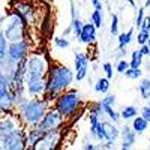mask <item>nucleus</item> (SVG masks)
<instances>
[{
  "mask_svg": "<svg viewBox=\"0 0 150 150\" xmlns=\"http://www.w3.org/2000/svg\"><path fill=\"white\" fill-rule=\"evenodd\" d=\"M24 23L18 15H14L12 21L9 23V26L6 27V30H3V35L6 36V39L11 41L12 44L15 42H21L23 41V35H24Z\"/></svg>",
  "mask_w": 150,
  "mask_h": 150,
  "instance_id": "obj_6",
  "label": "nucleus"
},
{
  "mask_svg": "<svg viewBox=\"0 0 150 150\" xmlns=\"http://www.w3.org/2000/svg\"><path fill=\"white\" fill-rule=\"evenodd\" d=\"M48 69L47 60L39 54H33L26 60V80L45 78L48 75Z\"/></svg>",
  "mask_w": 150,
  "mask_h": 150,
  "instance_id": "obj_4",
  "label": "nucleus"
},
{
  "mask_svg": "<svg viewBox=\"0 0 150 150\" xmlns=\"http://www.w3.org/2000/svg\"><path fill=\"white\" fill-rule=\"evenodd\" d=\"M87 68H89V57H87V54L78 53L77 56H75V71H77L75 78H77L78 81H81L86 77Z\"/></svg>",
  "mask_w": 150,
  "mask_h": 150,
  "instance_id": "obj_10",
  "label": "nucleus"
},
{
  "mask_svg": "<svg viewBox=\"0 0 150 150\" xmlns=\"http://www.w3.org/2000/svg\"><path fill=\"white\" fill-rule=\"evenodd\" d=\"M129 68H131V62H126V60H119V63H117V72L125 74Z\"/></svg>",
  "mask_w": 150,
  "mask_h": 150,
  "instance_id": "obj_26",
  "label": "nucleus"
},
{
  "mask_svg": "<svg viewBox=\"0 0 150 150\" xmlns=\"http://www.w3.org/2000/svg\"><path fill=\"white\" fill-rule=\"evenodd\" d=\"M54 44H56V47L60 48V50L69 47V41H68V39H63V38H54Z\"/></svg>",
  "mask_w": 150,
  "mask_h": 150,
  "instance_id": "obj_27",
  "label": "nucleus"
},
{
  "mask_svg": "<svg viewBox=\"0 0 150 150\" xmlns=\"http://www.w3.org/2000/svg\"><path fill=\"white\" fill-rule=\"evenodd\" d=\"M140 51H141L143 56H150V47H149V45H143V47L140 48Z\"/></svg>",
  "mask_w": 150,
  "mask_h": 150,
  "instance_id": "obj_34",
  "label": "nucleus"
},
{
  "mask_svg": "<svg viewBox=\"0 0 150 150\" xmlns=\"http://www.w3.org/2000/svg\"><path fill=\"white\" fill-rule=\"evenodd\" d=\"M117 26H119L117 15H112V20H111V33L112 35H117Z\"/></svg>",
  "mask_w": 150,
  "mask_h": 150,
  "instance_id": "obj_30",
  "label": "nucleus"
},
{
  "mask_svg": "<svg viewBox=\"0 0 150 150\" xmlns=\"http://www.w3.org/2000/svg\"><path fill=\"white\" fill-rule=\"evenodd\" d=\"M6 48H8V45H6V36L2 32V35H0V57H2V63H5V59H6Z\"/></svg>",
  "mask_w": 150,
  "mask_h": 150,
  "instance_id": "obj_20",
  "label": "nucleus"
},
{
  "mask_svg": "<svg viewBox=\"0 0 150 150\" xmlns=\"http://www.w3.org/2000/svg\"><path fill=\"white\" fill-rule=\"evenodd\" d=\"M120 150H128V149H123V147H122V149H120Z\"/></svg>",
  "mask_w": 150,
  "mask_h": 150,
  "instance_id": "obj_40",
  "label": "nucleus"
},
{
  "mask_svg": "<svg viewBox=\"0 0 150 150\" xmlns=\"http://www.w3.org/2000/svg\"><path fill=\"white\" fill-rule=\"evenodd\" d=\"M92 5L96 8V11H102V5H101L99 0H92Z\"/></svg>",
  "mask_w": 150,
  "mask_h": 150,
  "instance_id": "obj_35",
  "label": "nucleus"
},
{
  "mask_svg": "<svg viewBox=\"0 0 150 150\" xmlns=\"http://www.w3.org/2000/svg\"><path fill=\"white\" fill-rule=\"evenodd\" d=\"M137 116V108L135 107H125L122 110V117L125 120H128V119H132Z\"/></svg>",
  "mask_w": 150,
  "mask_h": 150,
  "instance_id": "obj_21",
  "label": "nucleus"
},
{
  "mask_svg": "<svg viewBox=\"0 0 150 150\" xmlns=\"http://www.w3.org/2000/svg\"><path fill=\"white\" fill-rule=\"evenodd\" d=\"M147 125H149V122H146L143 117H135V120L132 123V129L135 134H143L147 129Z\"/></svg>",
  "mask_w": 150,
  "mask_h": 150,
  "instance_id": "obj_15",
  "label": "nucleus"
},
{
  "mask_svg": "<svg viewBox=\"0 0 150 150\" xmlns=\"http://www.w3.org/2000/svg\"><path fill=\"white\" fill-rule=\"evenodd\" d=\"M143 59V54L140 50H135V51L132 53V60H131V68L134 69H140V65H141V60Z\"/></svg>",
  "mask_w": 150,
  "mask_h": 150,
  "instance_id": "obj_18",
  "label": "nucleus"
},
{
  "mask_svg": "<svg viewBox=\"0 0 150 150\" xmlns=\"http://www.w3.org/2000/svg\"><path fill=\"white\" fill-rule=\"evenodd\" d=\"M149 57H150V56H149Z\"/></svg>",
  "mask_w": 150,
  "mask_h": 150,
  "instance_id": "obj_42",
  "label": "nucleus"
},
{
  "mask_svg": "<svg viewBox=\"0 0 150 150\" xmlns=\"http://www.w3.org/2000/svg\"><path fill=\"white\" fill-rule=\"evenodd\" d=\"M80 41L84 42V44H95L96 41V26L93 23H89V24H84V29H83V33H81V38Z\"/></svg>",
  "mask_w": 150,
  "mask_h": 150,
  "instance_id": "obj_11",
  "label": "nucleus"
},
{
  "mask_svg": "<svg viewBox=\"0 0 150 150\" xmlns=\"http://www.w3.org/2000/svg\"><path fill=\"white\" fill-rule=\"evenodd\" d=\"M141 30H144V32H149V33H150V17H147V18L143 21Z\"/></svg>",
  "mask_w": 150,
  "mask_h": 150,
  "instance_id": "obj_33",
  "label": "nucleus"
},
{
  "mask_svg": "<svg viewBox=\"0 0 150 150\" xmlns=\"http://www.w3.org/2000/svg\"><path fill=\"white\" fill-rule=\"evenodd\" d=\"M90 135L93 137V138L102 141V140H107L105 137V131H104V126H102V122L95 125V126H90Z\"/></svg>",
  "mask_w": 150,
  "mask_h": 150,
  "instance_id": "obj_14",
  "label": "nucleus"
},
{
  "mask_svg": "<svg viewBox=\"0 0 150 150\" xmlns=\"http://www.w3.org/2000/svg\"><path fill=\"white\" fill-rule=\"evenodd\" d=\"M62 122H63V116H62L56 108H51L45 114V117L42 119V122L38 125L36 128L45 134V132H50V131L59 129L62 126Z\"/></svg>",
  "mask_w": 150,
  "mask_h": 150,
  "instance_id": "obj_5",
  "label": "nucleus"
},
{
  "mask_svg": "<svg viewBox=\"0 0 150 150\" xmlns=\"http://www.w3.org/2000/svg\"><path fill=\"white\" fill-rule=\"evenodd\" d=\"M149 107H150V99H149Z\"/></svg>",
  "mask_w": 150,
  "mask_h": 150,
  "instance_id": "obj_41",
  "label": "nucleus"
},
{
  "mask_svg": "<svg viewBox=\"0 0 150 150\" xmlns=\"http://www.w3.org/2000/svg\"><path fill=\"white\" fill-rule=\"evenodd\" d=\"M132 35H134V30H132V29H129L128 32L119 35V48H120V50H123L125 47H126V45L132 41Z\"/></svg>",
  "mask_w": 150,
  "mask_h": 150,
  "instance_id": "obj_16",
  "label": "nucleus"
},
{
  "mask_svg": "<svg viewBox=\"0 0 150 150\" xmlns=\"http://www.w3.org/2000/svg\"><path fill=\"white\" fill-rule=\"evenodd\" d=\"M84 150H98V147H96L95 144H86Z\"/></svg>",
  "mask_w": 150,
  "mask_h": 150,
  "instance_id": "obj_36",
  "label": "nucleus"
},
{
  "mask_svg": "<svg viewBox=\"0 0 150 150\" xmlns=\"http://www.w3.org/2000/svg\"><path fill=\"white\" fill-rule=\"evenodd\" d=\"M92 23L95 24L96 27H102V12L101 11H93L92 14Z\"/></svg>",
  "mask_w": 150,
  "mask_h": 150,
  "instance_id": "obj_23",
  "label": "nucleus"
},
{
  "mask_svg": "<svg viewBox=\"0 0 150 150\" xmlns=\"http://www.w3.org/2000/svg\"><path fill=\"white\" fill-rule=\"evenodd\" d=\"M114 102H116V96H114V95H107V96L102 99V102H101V104L112 107V105H114Z\"/></svg>",
  "mask_w": 150,
  "mask_h": 150,
  "instance_id": "obj_29",
  "label": "nucleus"
},
{
  "mask_svg": "<svg viewBox=\"0 0 150 150\" xmlns=\"http://www.w3.org/2000/svg\"><path fill=\"white\" fill-rule=\"evenodd\" d=\"M144 6H146V8H147V6H150V0H147V2H146V5H144Z\"/></svg>",
  "mask_w": 150,
  "mask_h": 150,
  "instance_id": "obj_38",
  "label": "nucleus"
},
{
  "mask_svg": "<svg viewBox=\"0 0 150 150\" xmlns=\"http://www.w3.org/2000/svg\"><path fill=\"white\" fill-rule=\"evenodd\" d=\"M149 39H150V33H149V32H144V30H140L138 36H137V41H138V44H140L141 47H143V45H147Z\"/></svg>",
  "mask_w": 150,
  "mask_h": 150,
  "instance_id": "obj_24",
  "label": "nucleus"
},
{
  "mask_svg": "<svg viewBox=\"0 0 150 150\" xmlns=\"http://www.w3.org/2000/svg\"><path fill=\"white\" fill-rule=\"evenodd\" d=\"M59 144H60V132H59V129L50 131V132H45L42 135V138L36 144L35 150H57Z\"/></svg>",
  "mask_w": 150,
  "mask_h": 150,
  "instance_id": "obj_7",
  "label": "nucleus"
},
{
  "mask_svg": "<svg viewBox=\"0 0 150 150\" xmlns=\"http://www.w3.org/2000/svg\"><path fill=\"white\" fill-rule=\"evenodd\" d=\"M27 53V44L21 41V42H15V44H11L9 50H8V56L12 62H15L18 65L20 62L24 60V56Z\"/></svg>",
  "mask_w": 150,
  "mask_h": 150,
  "instance_id": "obj_9",
  "label": "nucleus"
},
{
  "mask_svg": "<svg viewBox=\"0 0 150 150\" xmlns=\"http://www.w3.org/2000/svg\"><path fill=\"white\" fill-rule=\"evenodd\" d=\"M125 75H126L128 78H131V80H135V78L141 77V69H134V68H129L126 72H125Z\"/></svg>",
  "mask_w": 150,
  "mask_h": 150,
  "instance_id": "obj_25",
  "label": "nucleus"
},
{
  "mask_svg": "<svg viewBox=\"0 0 150 150\" xmlns=\"http://www.w3.org/2000/svg\"><path fill=\"white\" fill-rule=\"evenodd\" d=\"M147 45H149V47H150V39H149V42H147Z\"/></svg>",
  "mask_w": 150,
  "mask_h": 150,
  "instance_id": "obj_39",
  "label": "nucleus"
},
{
  "mask_svg": "<svg viewBox=\"0 0 150 150\" xmlns=\"http://www.w3.org/2000/svg\"><path fill=\"white\" fill-rule=\"evenodd\" d=\"M144 20H146V18H144V8H141V9L138 11V17H137L135 26L141 29V26H143V21H144Z\"/></svg>",
  "mask_w": 150,
  "mask_h": 150,
  "instance_id": "obj_28",
  "label": "nucleus"
},
{
  "mask_svg": "<svg viewBox=\"0 0 150 150\" xmlns=\"http://www.w3.org/2000/svg\"><path fill=\"white\" fill-rule=\"evenodd\" d=\"M72 80H74V74L72 71L65 66V65H59V63H54L50 66L48 69V75H47V89H45V93L42 96V99L48 104L51 99H57V93L59 92H63L65 89L72 84Z\"/></svg>",
  "mask_w": 150,
  "mask_h": 150,
  "instance_id": "obj_1",
  "label": "nucleus"
},
{
  "mask_svg": "<svg viewBox=\"0 0 150 150\" xmlns=\"http://www.w3.org/2000/svg\"><path fill=\"white\" fill-rule=\"evenodd\" d=\"M95 89L99 93H107L108 89H110V80L108 78H99L96 86H95Z\"/></svg>",
  "mask_w": 150,
  "mask_h": 150,
  "instance_id": "obj_17",
  "label": "nucleus"
},
{
  "mask_svg": "<svg viewBox=\"0 0 150 150\" xmlns=\"http://www.w3.org/2000/svg\"><path fill=\"white\" fill-rule=\"evenodd\" d=\"M102 68H104V71H105V74H107V78L110 80V78L112 77V65L107 62V63L102 65Z\"/></svg>",
  "mask_w": 150,
  "mask_h": 150,
  "instance_id": "obj_31",
  "label": "nucleus"
},
{
  "mask_svg": "<svg viewBox=\"0 0 150 150\" xmlns=\"http://www.w3.org/2000/svg\"><path fill=\"white\" fill-rule=\"evenodd\" d=\"M21 116L24 119V122H26L27 125H30V126H38L42 119L45 117L47 114V102L44 101V99H30V101H26L21 107Z\"/></svg>",
  "mask_w": 150,
  "mask_h": 150,
  "instance_id": "obj_2",
  "label": "nucleus"
},
{
  "mask_svg": "<svg viewBox=\"0 0 150 150\" xmlns=\"http://www.w3.org/2000/svg\"><path fill=\"white\" fill-rule=\"evenodd\" d=\"M134 143H135V132H134V129H131L129 126H125L123 131H122V144H123V149L129 150Z\"/></svg>",
  "mask_w": 150,
  "mask_h": 150,
  "instance_id": "obj_12",
  "label": "nucleus"
},
{
  "mask_svg": "<svg viewBox=\"0 0 150 150\" xmlns=\"http://www.w3.org/2000/svg\"><path fill=\"white\" fill-rule=\"evenodd\" d=\"M80 96L75 89H71L68 92L60 93L54 102V108L60 112L63 117H72L78 111L80 107Z\"/></svg>",
  "mask_w": 150,
  "mask_h": 150,
  "instance_id": "obj_3",
  "label": "nucleus"
},
{
  "mask_svg": "<svg viewBox=\"0 0 150 150\" xmlns=\"http://www.w3.org/2000/svg\"><path fill=\"white\" fill-rule=\"evenodd\" d=\"M141 117H143L146 122L150 123V107H144V108L141 110Z\"/></svg>",
  "mask_w": 150,
  "mask_h": 150,
  "instance_id": "obj_32",
  "label": "nucleus"
},
{
  "mask_svg": "<svg viewBox=\"0 0 150 150\" xmlns=\"http://www.w3.org/2000/svg\"><path fill=\"white\" fill-rule=\"evenodd\" d=\"M102 126H104V131H105V137H107V141L108 143H114V140L117 138L119 135H122V132H119V129L111 125L108 122H102Z\"/></svg>",
  "mask_w": 150,
  "mask_h": 150,
  "instance_id": "obj_13",
  "label": "nucleus"
},
{
  "mask_svg": "<svg viewBox=\"0 0 150 150\" xmlns=\"http://www.w3.org/2000/svg\"><path fill=\"white\" fill-rule=\"evenodd\" d=\"M0 104H2V111H9L12 107V101H14V96L9 93V80L5 74L0 75Z\"/></svg>",
  "mask_w": 150,
  "mask_h": 150,
  "instance_id": "obj_8",
  "label": "nucleus"
},
{
  "mask_svg": "<svg viewBox=\"0 0 150 150\" xmlns=\"http://www.w3.org/2000/svg\"><path fill=\"white\" fill-rule=\"evenodd\" d=\"M126 2H128V3H131L132 6H135V0H126Z\"/></svg>",
  "mask_w": 150,
  "mask_h": 150,
  "instance_id": "obj_37",
  "label": "nucleus"
},
{
  "mask_svg": "<svg viewBox=\"0 0 150 150\" xmlns=\"http://www.w3.org/2000/svg\"><path fill=\"white\" fill-rule=\"evenodd\" d=\"M72 29H74L75 36H77V38H81V33H83V29H84V24H83L80 20L75 18V20L72 21Z\"/></svg>",
  "mask_w": 150,
  "mask_h": 150,
  "instance_id": "obj_22",
  "label": "nucleus"
},
{
  "mask_svg": "<svg viewBox=\"0 0 150 150\" xmlns=\"http://www.w3.org/2000/svg\"><path fill=\"white\" fill-rule=\"evenodd\" d=\"M140 93L144 99H150V80H143L140 84Z\"/></svg>",
  "mask_w": 150,
  "mask_h": 150,
  "instance_id": "obj_19",
  "label": "nucleus"
}]
</instances>
